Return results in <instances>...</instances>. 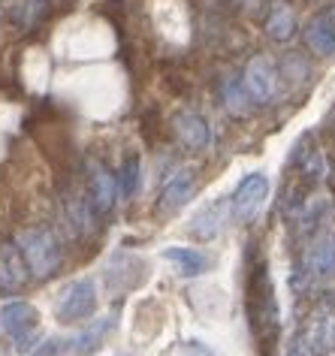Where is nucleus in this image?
<instances>
[{"label":"nucleus","instance_id":"nucleus-1","mask_svg":"<svg viewBox=\"0 0 335 356\" xmlns=\"http://www.w3.org/2000/svg\"><path fill=\"white\" fill-rule=\"evenodd\" d=\"M329 350H335V308L323 305L290 338L287 356H323Z\"/></svg>","mask_w":335,"mask_h":356},{"label":"nucleus","instance_id":"nucleus-2","mask_svg":"<svg viewBox=\"0 0 335 356\" xmlns=\"http://www.w3.org/2000/svg\"><path fill=\"white\" fill-rule=\"evenodd\" d=\"M248 308H251V326L257 329L260 338H272L278 332V299H275V287H272L266 266H257L251 272Z\"/></svg>","mask_w":335,"mask_h":356},{"label":"nucleus","instance_id":"nucleus-3","mask_svg":"<svg viewBox=\"0 0 335 356\" xmlns=\"http://www.w3.org/2000/svg\"><path fill=\"white\" fill-rule=\"evenodd\" d=\"M19 248L24 260H28V269L33 272V278L46 281L60 269V248L51 229L46 227L24 229V233H19Z\"/></svg>","mask_w":335,"mask_h":356},{"label":"nucleus","instance_id":"nucleus-4","mask_svg":"<svg viewBox=\"0 0 335 356\" xmlns=\"http://www.w3.org/2000/svg\"><path fill=\"white\" fill-rule=\"evenodd\" d=\"M97 311V290L91 281H73L60 290L58 305H55V317L60 323H79V320L94 317Z\"/></svg>","mask_w":335,"mask_h":356},{"label":"nucleus","instance_id":"nucleus-5","mask_svg":"<svg viewBox=\"0 0 335 356\" xmlns=\"http://www.w3.org/2000/svg\"><path fill=\"white\" fill-rule=\"evenodd\" d=\"M266 200H269V178L263 172H251L248 178H242V184L230 197L233 218L239 220V224H251V220L263 211Z\"/></svg>","mask_w":335,"mask_h":356},{"label":"nucleus","instance_id":"nucleus-6","mask_svg":"<svg viewBox=\"0 0 335 356\" xmlns=\"http://www.w3.org/2000/svg\"><path fill=\"white\" fill-rule=\"evenodd\" d=\"M302 278L305 281H320L335 275V236L320 229L308 238V248L302 254Z\"/></svg>","mask_w":335,"mask_h":356},{"label":"nucleus","instance_id":"nucleus-7","mask_svg":"<svg viewBox=\"0 0 335 356\" xmlns=\"http://www.w3.org/2000/svg\"><path fill=\"white\" fill-rule=\"evenodd\" d=\"M242 85L254 100V106L269 103L272 97L278 94V67L272 64V58H266V55H254L248 60V67H245Z\"/></svg>","mask_w":335,"mask_h":356},{"label":"nucleus","instance_id":"nucleus-8","mask_svg":"<svg viewBox=\"0 0 335 356\" xmlns=\"http://www.w3.org/2000/svg\"><path fill=\"white\" fill-rule=\"evenodd\" d=\"M37 326H40V311L31 302H13V305L0 308V332L13 335L22 350L31 347L33 335H37Z\"/></svg>","mask_w":335,"mask_h":356},{"label":"nucleus","instance_id":"nucleus-9","mask_svg":"<svg viewBox=\"0 0 335 356\" xmlns=\"http://www.w3.org/2000/svg\"><path fill=\"white\" fill-rule=\"evenodd\" d=\"M88 193H91V209L94 215H106V211H112L118 200V181L115 175L106 169L103 160H88Z\"/></svg>","mask_w":335,"mask_h":356},{"label":"nucleus","instance_id":"nucleus-10","mask_svg":"<svg viewBox=\"0 0 335 356\" xmlns=\"http://www.w3.org/2000/svg\"><path fill=\"white\" fill-rule=\"evenodd\" d=\"M197 193V172L193 169H179L166 178L163 191H161V211L163 215H172V211L184 209Z\"/></svg>","mask_w":335,"mask_h":356},{"label":"nucleus","instance_id":"nucleus-11","mask_svg":"<svg viewBox=\"0 0 335 356\" xmlns=\"http://www.w3.org/2000/svg\"><path fill=\"white\" fill-rule=\"evenodd\" d=\"M233 218V206H230V197H220V200H211L206 209H199L190 220V233L197 238H215L220 229L230 224Z\"/></svg>","mask_w":335,"mask_h":356},{"label":"nucleus","instance_id":"nucleus-12","mask_svg":"<svg viewBox=\"0 0 335 356\" xmlns=\"http://www.w3.org/2000/svg\"><path fill=\"white\" fill-rule=\"evenodd\" d=\"M28 260H24L19 245H0V290L3 293H19L28 284Z\"/></svg>","mask_w":335,"mask_h":356},{"label":"nucleus","instance_id":"nucleus-13","mask_svg":"<svg viewBox=\"0 0 335 356\" xmlns=\"http://www.w3.org/2000/svg\"><path fill=\"white\" fill-rule=\"evenodd\" d=\"M305 42H308V49L320 58L335 55V6H326V10H320L308 22Z\"/></svg>","mask_w":335,"mask_h":356},{"label":"nucleus","instance_id":"nucleus-14","mask_svg":"<svg viewBox=\"0 0 335 356\" xmlns=\"http://www.w3.org/2000/svg\"><path fill=\"white\" fill-rule=\"evenodd\" d=\"M175 136H179L181 145L190 148V151H206L211 145V127L197 112L175 115Z\"/></svg>","mask_w":335,"mask_h":356},{"label":"nucleus","instance_id":"nucleus-15","mask_svg":"<svg viewBox=\"0 0 335 356\" xmlns=\"http://www.w3.org/2000/svg\"><path fill=\"white\" fill-rule=\"evenodd\" d=\"M112 329H115V314H109V317H103V320H94V323L88 326L82 335L73 338L70 350H73V356H88V353H94L97 347L103 344V338L112 332Z\"/></svg>","mask_w":335,"mask_h":356},{"label":"nucleus","instance_id":"nucleus-16","mask_svg":"<svg viewBox=\"0 0 335 356\" xmlns=\"http://www.w3.org/2000/svg\"><path fill=\"white\" fill-rule=\"evenodd\" d=\"M220 97H224V106L230 109V115H236V118H245V115L254 112V100L248 97V91H245L242 79L227 76L224 82H220Z\"/></svg>","mask_w":335,"mask_h":356},{"label":"nucleus","instance_id":"nucleus-17","mask_svg":"<svg viewBox=\"0 0 335 356\" xmlns=\"http://www.w3.org/2000/svg\"><path fill=\"white\" fill-rule=\"evenodd\" d=\"M163 257L179 266V275H184V278H197L209 269V257L193 251V248H166Z\"/></svg>","mask_w":335,"mask_h":356},{"label":"nucleus","instance_id":"nucleus-18","mask_svg":"<svg viewBox=\"0 0 335 356\" xmlns=\"http://www.w3.org/2000/svg\"><path fill=\"white\" fill-rule=\"evenodd\" d=\"M266 33L275 42H287L296 33V13L287 3H275L266 15Z\"/></svg>","mask_w":335,"mask_h":356},{"label":"nucleus","instance_id":"nucleus-19","mask_svg":"<svg viewBox=\"0 0 335 356\" xmlns=\"http://www.w3.org/2000/svg\"><path fill=\"white\" fill-rule=\"evenodd\" d=\"M139 188V157L130 154L124 160V166H121V181H118V191L124 193V197H133Z\"/></svg>","mask_w":335,"mask_h":356},{"label":"nucleus","instance_id":"nucleus-20","mask_svg":"<svg viewBox=\"0 0 335 356\" xmlns=\"http://www.w3.org/2000/svg\"><path fill=\"white\" fill-rule=\"evenodd\" d=\"M46 6H49V0H24V6H22V13L15 15V22L28 28V24H33L42 13H46Z\"/></svg>","mask_w":335,"mask_h":356},{"label":"nucleus","instance_id":"nucleus-21","mask_svg":"<svg viewBox=\"0 0 335 356\" xmlns=\"http://www.w3.org/2000/svg\"><path fill=\"white\" fill-rule=\"evenodd\" d=\"M184 356H211V350L206 344H199V341H190L188 347H184Z\"/></svg>","mask_w":335,"mask_h":356},{"label":"nucleus","instance_id":"nucleus-22","mask_svg":"<svg viewBox=\"0 0 335 356\" xmlns=\"http://www.w3.org/2000/svg\"><path fill=\"white\" fill-rule=\"evenodd\" d=\"M55 353H58V341H42L31 356H55Z\"/></svg>","mask_w":335,"mask_h":356},{"label":"nucleus","instance_id":"nucleus-23","mask_svg":"<svg viewBox=\"0 0 335 356\" xmlns=\"http://www.w3.org/2000/svg\"><path fill=\"white\" fill-rule=\"evenodd\" d=\"M0 3H6V0H0Z\"/></svg>","mask_w":335,"mask_h":356}]
</instances>
